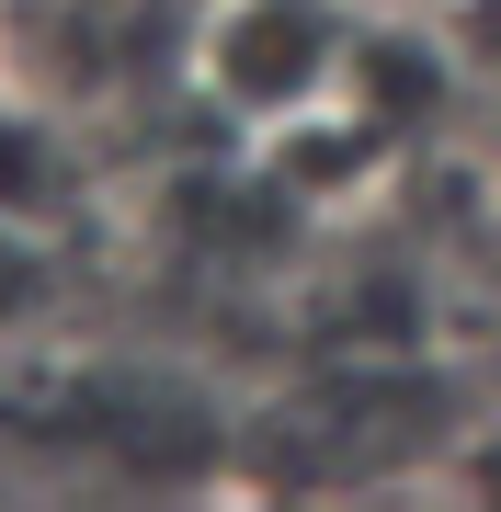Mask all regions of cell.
Segmentation results:
<instances>
[{
	"mask_svg": "<svg viewBox=\"0 0 501 512\" xmlns=\"http://www.w3.org/2000/svg\"><path fill=\"white\" fill-rule=\"evenodd\" d=\"M194 69L217 103H240L251 126H285V114H319L342 80V23L319 0H228L194 35Z\"/></svg>",
	"mask_w": 501,
	"mask_h": 512,
	"instance_id": "obj_1",
	"label": "cell"
},
{
	"mask_svg": "<svg viewBox=\"0 0 501 512\" xmlns=\"http://www.w3.org/2000/svg\"><path fill=\"white\" fill-rule=\"evenodd\" d=\"M0 217H23L46 239L80 217V148H69V126H57L46 103H23V92H0Z\"/></svg>",
	"mask_w": 501,
	"mask_h": 512,
	"instance_id": "obj_2",
	"label": "cell"
},
{
	"mask_svg": "<svg viewBox=\"0 0 501 512\" xmlns=\"http://www.w3.org/2000/svg\"><path fill=\"white\" fill-rule=\"evenodd\" d=\"M46 296H57V262H46V228L0 217V342L46 319Z\"/></svg>",
	"mask_w": 501,
	"mask_h": 512,
	"instance_id": "obj_3",
	"label": "cell"
}]
</instances>
